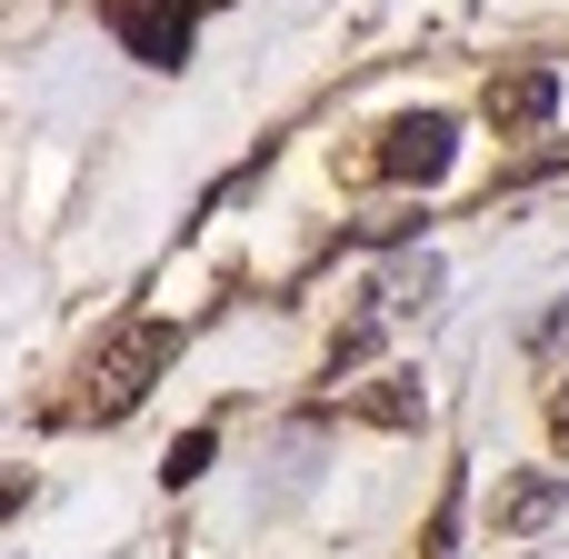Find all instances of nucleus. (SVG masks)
Returning a JSON list of instances; mask_svg holds the SVG:
<instances>
[{"instance_id":"obj_1","label":"nucleus","mask_w":569,"mask_h":559,"mask_svg":"<svg viewBox=\"0 0 569 559\" xmlns=\"http://www.w3.org/2000/svg\"><path fill=\"white\" fill-rule=\"evenodd\" d=\"M170 360H180V330H170V320H120V330L90 350V380H80V420H130Z\"/></svg>"},{"instance_id":"obj_8","label":"nucleus","mask_w":569,"mask_h":559,"mask_svg":"<svg viewBox=\"0 0 569 559\" xmlns=\"http://www.w3.org/2000/svg\"><path fill=\"white\" fill-rule=\"evenodd\" d=\"M160 470H170V490H180V480H200V470H210V430H190V440H180Z\"/></svg>"},{"instance_id":"obj_2","label":"nucleus","mask_w":569,"mask_h":559,"mask_svg":"<svg viewBox=\"0 0 569 559\" xmlns=\"http://www.w3.org/2000/svg\"><path fill=\"white\" fill-rule=\"evenodd\" d=\"M100 20L120 30V50L140 70H180L190 60V30H200V0H100Z\"/></svg>"},{"instance_id":"obj_7","label":"nucleus","mask_w":569,"mask_h":559,"mask_svg":"<svg viewBox=\"0 0 569 559\" xmlns=\"http://www.w3.org/2000/svg\"><path fill=\"white\" fill-rule=\"evenodd\" d=\"M430 290H440V260H420V270H400V280H390L380 300H390V310H430Z\"/></svg>"},{"instance_id":"obj_9","label":"nucleus","mask_w":569,"mask_h":559,"mask_svg":"<svg viewBox=\"0 0 569 559\" xmlns=\"http://www.w3.org/2000/svg\"><path fill=\"white\" fill-rule=\"evenodd\" d=\"M530 350H569V300L550 310V320H540V330H530Z\"/></svg>"},{"instance_id":"obj_5","label":"nucleus","mask_w":569,"mask_h":559,"mask_svg":"<svg viewBox=\"0 0 569 559\" xmlns=\"http://www.w3.org/2000/svg\"><path fill=\"white\" fill-rule=\"evenodd\" d=\"M560 510H569V480H510V490L490 500V530H500V540H530V530H550Z\"/></svg>"},{"instance_id":"obj_10","label":"nucleus","mask_w":569,"mask_h":559,"mask_svg":"<svg viewBox=\"0 0 569 559\" xmlns=\"http://www.w3.org/2000/svg\"><path fill=\"white\" fill-rule=\"evenodd\" d=\"M20 500H30V470H0V520H10Z\"/></svg>"},{"instance_id":"obj_6","label":"nucleus","mask_w":569,"mask_h":559,"mask_svg":"<svg viewBox=\"0 0 569 559\" xmlns=\"http://www.w3.org/2000/svg\"><path fill=\"white\" fill-rule=\"evenodd\" d=\"M360 420H380V430H410V420H420V390H410V380H380V390H360Z\"/></svg>"},{"instance_id":"obj_4","label":"nucleus","mask_w":569,"mask_h":559,"mask_svg":"<svg viewBox=\"0 0 569 559\" xmlns=\"http://www.w3.org/2000/svg\"><path fill=\"white\" fill-rule=\"evenodd\" d=\"M480 110H490V130H500V140H520V130H540V120L560 110V70H550V60H530V70H500Z\"/></svg>"},{"instance_id":"obj_3","label":"nucleus","mask_w":569,"mask_h":559,"mask_svg":"<svg viewBox=\"0 0 569 559\" xmlns=\"http://www.w3.org/2000/svg\"><path fill=\"white\" fill-rule=\"evenodd\" d=\"M450 150H460V140H450V120H440V110H410V120H390V130H380V160H370V170H380V180H420V190H430V180L450 170Z\"/></svg>"}]
</instances>
